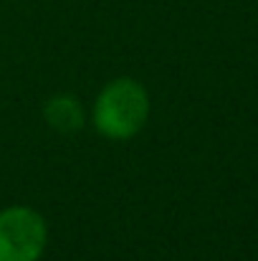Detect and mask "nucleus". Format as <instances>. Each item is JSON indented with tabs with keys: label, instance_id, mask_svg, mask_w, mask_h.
Wrapping results in <instances>:
<instances>
[{
	"label": "nucleus",
	"instance_id": "nucleus-1",
	"mask_svg": "<svg viewBox=\"0 0 258 261\" xmlns=\"http://www.w3.org/2000/svg\"><path fill=\"white\" fill-rule=\"evenodd\" d=\"M150 122V91L134 76H117L99 89L89 109V124L109 142L134 140Z\"/></svg>",
	"mask_w": 258,
	"mask_h": 261
},
{
	"label": "nucleus",
	"instance_id": "nucleus-2",
	"mask_svg": "<svg viewBox=\"0 0 258 261\" xmlns=\"http://www.w3.org/2000/svg\"><path fill=\"white\" fill-rule=\"evenodd\" d=\"M48 246V223L33 205L0 208V261H41Z\"/></svg>",
	"mask_w": 258,
	"mask_h": 261
},
{
	"label": "nucleus",
	"instance_id": "nucleus-3",
	"mask_svg": "<svg viewBox=\"0 0 258 261\" xmlns=\"http://www.w3.org/2000/svg\"><path fill=\"white\" fill-rule=\"evenodd\" d=\"M43 119L59 135H76L89 122V112L74 94H53L43 104Z\"/></svg>",
	"mask_w": 258,
	"mask_h": 261
}]
</instances>
